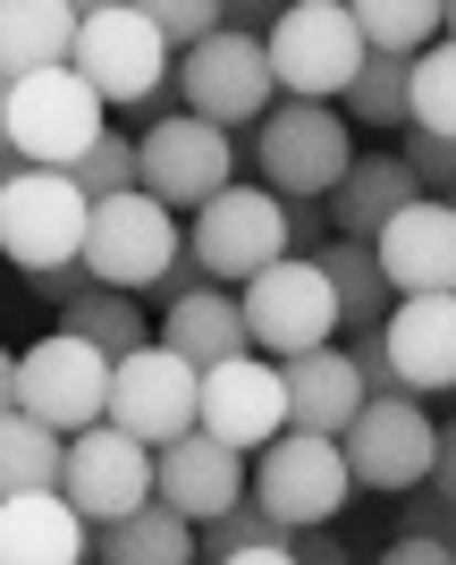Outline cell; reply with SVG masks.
Returning a JSON list of instances; mask_svg holds the SVG:
<instances>
[{"label": "cell", "instance_id": "83f0119b", "mask_svg": "<svg viewBox=\"0 0 456 565\" xmlns=\"http://www.w3.org/2000/svg\"><path fill=\"white\" fill-rule=\"evenodd\" d=\"M60 456L68 439L25 414H0V498H34V490H60Z\"/></svg>", "mask_w": 456, "mask_h": 565}, {"label": "cell", "instance_id": "f546056e", "mask_svg": "<svg viewBox=\"0 0 456 565\" xmlns=\"http://www.w3.org/2000/svg\"><path fill=\"white\" fill-rule=\"evenodd\" d=\"M347 9H356L363 51H389V60H414L439 34V0H347Z\"/></svg>", "mask_w": 456, "mask_h": 565}, {"label": "cell", "instance_id": "3957f363", "mask_svg": "<svg viewBox=\"0 0 456 565\" xmlns=\"http://www.w3.org/2000/svg\"><path fill=\"white\" fill-rule=\"evenodd\" d=\"M169 94L187 102V118L220 127V136H245V127H263V110L279 102L271 85V60H263V34H245V25H220L212 43L178 51V68H169Z\"/></svg>", "mask_w": 456, "mask_h": 565}, {"label": "cell", "instance_id": "836d02e7", "mask_svg": "<svg viewBox=\"0 0 456 565\" xmlns=\"http://www.w3.org/2000/svg\"><path fill=\"white\" fill-rule=\"evenodd\" d=\"M145 18H152V34L169 43V60H178V43H212L220 25H229V9L220 0H145Z\"/></svg>", "mask_w": 456, "mask_h": 565}, {"label": "cell", "instance_id": "6da1fadb", "mask_svg": "<svg viewBox=\"0 0 456 565\" xmlns=\"http://www.w3.org/2000/svg\"><path fill=\"white\" fill-rule=\"evenodd\" d=\"M68 68L85 76V94L102 110H169V43L152 34L145 0H94L76 9V51Z\"/></svg>", "mask_w": 456, "mask_h": 565}, {"label": "cell", "instance_id": "484cf974", "mask_svg": "<svg viewBox=\"0 0 456 565\" xmlns=\"http://www.w3.org/2000/svg\"><path fill=\"white\" fill-rule=\"evenodd\" d=\"M94 565H194V523L152 498V507L119 515L110 532H94Z\"/></svg>", "mask_w": 456, "mask_h": 565}, {"label": "cell", "instance_id": "30bf717a", "mask_svg": "<svg viewBox=\"0 0 456 565\" xmlns=\"http://www.w3.org/2000/svg\"><path fill=\"white\" fill-rule=\"evenodd\" d=\"M102 127H110V110L85 94L76 68H43L25 85H9V152L25 169H76Z\"/></svg>", "mask_w": 456, "mask_h": 565}, {"label": "cell", "instance_id": "7bdbcfd3", "mask_svg": "<svg viewBox=\"0 0 456 565\" xmlns=\"http://www.w3.org/2000/svg\"><path fill=\"white\" fill-rule=\"evenodd\" d=\"M220 565H296L288 548H245V557H220Z\"/></svg>", "mask_w": 456, "mask_h": 565}, {"label": "cell", "instance_id": "4fadbf2b", "mask_svg": "<svg viewBox=\"0 0 456 565\" xmlns=\"http://www.w3.org/2000/svg\"><path fill=\"white\" fill-rule=\"evenodd\" d=\"M245 338H254V354H271V363H296V354L330 347L338 338V305H330V279L312 270L305 254L271 262L263 279H245Z\"/></svg>", "mask_w": 456, "mask_h": 565}, {"label": "cell", "instance_id": "9c48e42d", "mask_svg": "<svg viewBox=\"0 0 456 565\" xmlns=\"http://www.w3.org/2000/svg\"><path fill=\"white\" fill-rule=\"evenodd\" d=\"M18 414L60 430V439L110 423V363H102L94 347H76L68 330L34 338V347L18 354Z\"/></svg>", "mask_w": 456, "mask_h": 565}, {"label": "cell", "instance_id": "f35d334b", "mask_svg": "<svg viewBox=\"0 0 456 565\" xmlns=\"http://www.w3.org/2000/svg\"><path fill=\"white\" fill-rule=\"evenodd\" d=\"M312 236H330V212L321 203H288V254H312Z\"/></svg>", "mask_w": 456, "mask_h": 565}, {"label": "cell", "instance_id": "f1b7e54d", "mask_svg": "<svg viewBox=\"0 0 456 565\" xmlns=\"http://www.w3.org/2000/svg\"><path fill=\"white\" fill-rule=\"evenodd\" d=\"M406 127L414 136H448L456 143V43L448 34L406 60Z\"/></svg>", "mask_w": 456, "mask_h": 565}, {"label": "cell", "instance_id": "ba28073f", "mask_svg": "<svg viewBox=\"0 0 456 565\" xmlns=\"http://www.w3.org/2000/svg\"><path fill=\"white\" fill-rule=\"evenodd\" d=\"M178 254H187V236H178V220H169L152 194H110V203H94L85 245H76L85 279H94V287H119V296L161 287V270Z\"/></svg>", "mask_w": 456, "mask_h": 565}, {"label": "cell", "instance_id": "e0dca14e", "mask_svg": "<svg viewBox=\"0 0 456 565\" xmlns=\"http://www.w3.org/2000/svg\"><path fill=\"white\" fill-rule=\"evenodd\" d=\"M389 388L397 397H448L456 388V296H397L381 321Z\"/></svg>", "mask_w": 456, "mask_h": 565}, {"label": "cell", "instance_id": "1f68e13d", "mask_svg": "<svg viewBox=\"0 0 456 565\" xmlns=\"http://www.w3.org/2000/svg\"><path fill=\"white\" fill-rule=\"evenodd\" d=\"M68 186L85 194V203H110V194H136V136H119V127H102V136L85 143V161L68 169Z\"/></svg>", "mask_w": 456, "mask_h": 565}, {"label": "cell", "instance_id": "2e32d148", "mask_svg": "<svg viewBox=\"0 0 456 565\" xmlns=\"http://www.w3.org/2000/svg\"><path fill=\"white\" fill-rule=\"evenodd\" d=\"M110 423L136 448L161 456L169 439L194 430V372L169 347H145V354H127V363H110Z\"/></svg>", "mask_w": 456, "mask_h": 565}, {"label": "cell", "instance_id": "4dcf8cb0", "mask_svg": "<svg viewBox=\"0 0 456 565\" xmlns=\"http://www.w3.org/2000/svg\"><path fill=\"white\" fill-rule=\"evenodd\" d=\"M347 110L338 118H356V127H406V60H389V51H363V68H356V85H347Z\"/></svg>", "mask_w": 456, "mask_h": 565}, {"label": "cell", "instance_id": "8d00e7d4", "mask_svg": "<svg viewBox=\"0 0 456 565\" xmlns=\"http://www.w3.org/2000/svg\"><path fill=\"white\" fill-rule=\"evenodd\" d=\"M85 287H94V279H85V262H60V270H43V279H34V296H43V305H60V312H68L76 296H85Z\"/></svg>", "mask_w": 456, "mask_h": 565}, {"label": "cell", "instance_id": "52a82bcc", "mask_svg": "<svg viewBox=\"0 0 456 565\" xmlns=\"http://www.w3.org/2000/svg\"><path fill=\"white\" fill-rule=\"evenodd\" d=\"M347 456L338 439H312V430H279L263 456H254V507H263L279 532H330L338 507H347Z\"/></svg>", "mask_w": 456, "mask_h": 565}, {"label": "cell", "instance_id": "d6a6232c", "mask_svg": "<svg viewBox=\"0 0 456 565\" xmlns=\"http://www.w3.org/2000/svg\"><path fill=\"white\" fill-rule=\"evenodd\" d=\"M194 548L220 565V557H245V548H288V532H279L263 507H229V515H212L203 532H194Z\"/></svg>", "mask_w": 456, "mask_h": 565}, {"label": "cell", "instance_id": "d6986e66", "mask_svg": "<svg viewBox=\"0 0 456 565\" xmlns=\"http://www.w3.org/2000/svg\"><path fill=\"white\" fill-rule=\"evenodd\" d=\"M152 498L203 532L212 515L245 507V456L220 448V439H203V430H187V439H169V448L152 456Z\"/></svg>", "mask_w": 456, "mask_h": 565}, {"label": "cell", "instance_id": "9a60e30c", "mask_svg": "<svg viewBox=\"0 0 456 565\" xmlns=\"http://www.w3.org/2000/svg\"><path fill=\"white\" fill-rule=\"evenodd\" d=\"M60 498H68V507L94 523V532H110L119 515L152 507V448H136L119 423L76 430L68 456H60Z\"/></svg>", "mask_w": 456, "mask_h": 565}, {"label": "cell", "instance_id": "f6af8a7d", "mask_svg": "<svg viewBox=\"0 0 456 565\" xmlns=\"http://www.w3.org/2000/svg\"><path fill=\"white\" fill-rule=\"evenodd\" d=\"M448 212H456V186H448Z\"/></svg>", "mask_w": 456, "mask_h": 565}, {"label": "cell", "instance_id": "74e56055", "mask_svg": "<svg viewBox=\"0 0 456 565\" xmlns=\"http://www.w3.org/2000/svg\"><path fill=\"white\" fill-rule=\"evenodd\" d=\"M381 565H456V541H389Z\"/></svg>", "mask_w": 456, "mask_h": 565}, {"label": "cell", "instance_id": "603a6c76", "mask_svg": "<svg viewBox=\"0 0 456 565\" xmlns=\"http://www.w3.org/2000/svg\"><path fill=\"white\" fill-rule=\"evenodd\" d=\"M406 203H423L414 169L397 161V152H356V161H347V178L330 186V203H321V212H330L338 228L356 236V245H372V236H381L389 220L406 212Z\"/></svg>", "mask_w": 456, "mask_h": 565}, {"label": "cell", "instance_id": "b9f144b4", "mask_svg": "<svg viewBox=\"0 0 456 565\" xmlns=\"http://www.w3.org/2000/svg\"><path fill=\"white\" fill-rule=\"evenodd\" d=\"M0 414H18V354L0 347Z\"/></svg>", "mask_w": 456, "mask_h": 565}, {"label": "cell", "instance_id": "277c9868", "mask_svg": "<svg viewBox=\"0 0 456 565\" xmlns=\"http://www.w3.org/2000/svg\"><path fill=\"white\" fill-rule=\"evenodd\" d=\"M347 161H356V136L330 102H271L254 127V169L279 203H330Z\"/></svg>", "mask_w": 456, "mask_h": 565}, {"label": "cell", "instance_id": "5b68a950", "mask_svg": "<svg viewBox=\"0 0 456 565\" xmlns=\"http://www.w3.org/2000/svg\"><path fill=\"white\" fill-rule=\"evenodd\" d=\"M220 186H237V136H220L187 110H161L136 136V194H152L169 220L178 212H203Z\"/></svg>", "mask_w": 456, "mask_h": 565}, {"label": "cell", "instance_id": "d590c367", "mask_svg": "<svg viewBox=\"0 0 456 565\" xmlns=\"http://www.w3.org/2000/svg\"><path fill=\"white\" fill-rule=\"evenodd\" d=\"M397 523H406L397 541H456V507H439V498H414Z\"/></svg>", "mask_w": 456, "mask_h": 565}, {"label": "cell", "instance_id": "ab89813d", "mask_svg": "<svg viewBox=\"0 0 456 565\" xmlns=\"http://www.w3.org/2000/svg\"><path fill=\"white\" fill-rule=\"evenodd\" d=\"M432 498H439V507H456V423L439 430V448H432Z\"/></svg>", "mask_w": 456, "mask_h": 565}, {"label": "cell", "instance_id": "4316f807", "mask_svg": "<svg viewBox=\"0 0 456 565\" xmlns=\"http://www.w3.org/2000/svg\"><path fill=\"white\" fill-rule=\"evenodd\" d=\"M60 330L76 338V347H94L102 363H127V354H145L152 347V321L136 296H119V287H85L68 312H60Z\"/></svg>", "mask_w": 456, "mask_h": 565}, {"label": "cell", "instance_id": "e575fe53", "mask_svg": "<svg viewBox=\"0 0 456 565\" xmlns=\"http://www.w3.org/2000/svg\"><path fill=\"white\" fill-rule=\"evenodd\" d=\"M397 161L414 169V186L432 194V203H448V186H456V143L448 136H414L406 127V152H397Z\"/></svg>", "mask_w": 456, "mask_h": 565}, {"label": "cell", "instance_id": "5bb4252c", "mask_svg": "<svg viewBox=\"0 0 456 565\" xmlns=\"http://www.w3.org/2000/svg\"><path fill=\"white\" fill-rule=\"evenodd\" d=\"M194 430L220 439L237 456H263L279 430H288V388H279V363L271 354H237V363H212L194 372Z\"/></svg>", "mask_w": 456, "mask_h": 565}, {"label": "cell", "instance_id": "44dd1931", "mask_svg": "<svg viewBox=\"0 0 456 565\" xmlns=\"http://www.w3.org/2000/svg\"><path fill=\"white\" fill-rule=\"evenodd\" d=\"M279 388H288V430H312V439H338L363 414V372L347 363V347H312L279 363Z\"/></svg>", "mask_w": 456, "mask_h": 565}, {"label": "cell", "instance_id": "8fae6325", "mask_svg": "<svg viewBox=\"0 0 456 565\" xmlns=\"http://www.w3.org/2000/svg\"><path fill=\"white\" fill-rule=\"evenodd\" d=\"M85 220H94V203L68 186V169H18L0 186V254L18 262L25 279H43V270L76 262Z\"/></svg>", "mask_w": 456, "mask_h": 565}, {"label": "cell", "instance_id": "cb8c5ba5", "mask_svg": "<svg viewBox=\"0 0 456 565\" xmlns=\"http://www.w3.org/2000/svg\"><path fill=\"white\" fill-rule=\"evenodd\" d=\"M68 51H76V9L68 0H0V85L68 68Z\"/></svg>", "mask_w": 456, "mask_h": 565}, {"label": "cell", "instance_id": "ac0fdd59", "mask_svg": "<svg viewBox=\"0 0 456 565\" xmlns=\"http://www.w3.org/2000/svg\"><path fill=\"white\" fill-rule=\"evenodd\" d=\"M372 262H381L389 296H456V212L448 203H406L372 236Z\"/></svg>", "mask_w": 456, "mask_h": 565}, {"label": "cell", "instance_id": "7402d4cb", "mask_svg": "<svg viewBox=\"0 0 456 565\" xmlns=\"http://www.w3.org/2000/svg\"><path fill=\"white\" fill-rule=\"evenodd\" d=\"M152 347H169L187 372H212V363L254 354V338H245V305L229 296V287H194V296H178V305L161 312Z\"/></svg>", "mask_w": 456, "mask_h": 565}, {"label": "cell", "instance_id": "ffe728a7", "mask_svg": "<svg viewBox=\"0 0 456 565\" xmlns=\"http://www.w3.org/2000/svg\"><path fill=\"white\" fill-rule=\"evenodd\" d=\"M85 557H94V523L60 490L0 498V565H85Z\"/></svg>", "mask_w": 456, "mask_h": 565}, {"label": "cell", "instance_id": "60d3db41", "mask_svg": "<svg viewBox=\"0 0 456 565\" xmlns=\"http://www.w3.org/2000/svg\"><path fill=\"white\" fill-rule=\"evenodd\" d=\"M18 169H25V161H18V152H9V85H0V186H9Z\"/></svg>", "mask_w": 456, "mask_h": 565}, {"label": "cell", "instance_id": "7c38bea8", "mask_svg": "<svg viewBox=\"0 0 456 565\" xmlns=\"http://www.w3.org/2000/svg\"><path fill=\"white\" fill-rule=\"evenodd\" d=\"M432 448L439 423L423 414V397H363V414L338 430V456H347V481L356 490H423L432 481Z\"/></svg>", "mask_w": 456, "mask_h": 565}, {"label": "cell", "instance_id": "d4e9b609", "mask_svg": "<svg viewBox=\"0 0 456 565\" xmlns=\"http://www.w3.org/2000/svg\"><path fill=\"white\" fill-rule=\"evenodd\" d=\"M312 270L330 279V305H338V330L347 338H381L389 321V279H381V262H372V245H356V236H330V245H312Z\"/></svg>", "mask_w": 456, "mask_h": 565}, {"label": "cell", "instance_id": "ee69618b", "mask_svg": "<svg viewBox=\"0 0 456 565\" xmlns=\"http://www.w3.org/2000/svg\"><path fill=\"white\" fill-rule=\"evenodd\" d=\"M439 34H448V43H456V0H448V9H439Z\"/></svg>", "mask_w": 456, "mask_h": 565}, {"label": "cell", "instance_id": "8992f818", "mask_svg": "<svg viewBox=\"0 0 456 565\" xmlns=\"http://www.w3.org/2000/svg\"><path fill=\"white\" fill-rule=\"evenodd\" d=\"M187 254H194V270L203 279H263L271 262H288V203L271 186H220L203 212H194V228H187Z\"/></svg>", "mask_w": 456, "mask_h": 565}, {"label": "cell", "instance_id": "bcb514c9", "mask_svg": "<svg viewBox=\"0 0 456 565\" xmlns=\"http://www.w3.org/2000/svg\"><path fill=\"white\" fill-rule=\"evenodd\" d=\"M338 565H347V557H338Z\"/></svg>", "mask_w": 456, "mask_h": 565}, {"label": "cell", "instance_id": "7a4b0ae2", "mask_svg": "<svg viewBox=\"0 0 456 565\" xmlns=\"http://www.w3.org/2000/svg\"><path fill=\"white\" fill-rule=\"evenodd\" d=\"M263 60H271L279 102H338L363 68L356 9H347V0H288V9H271Z\"/></svg>", "mask_w": 456, "mask_h": 565}]
</instances>
